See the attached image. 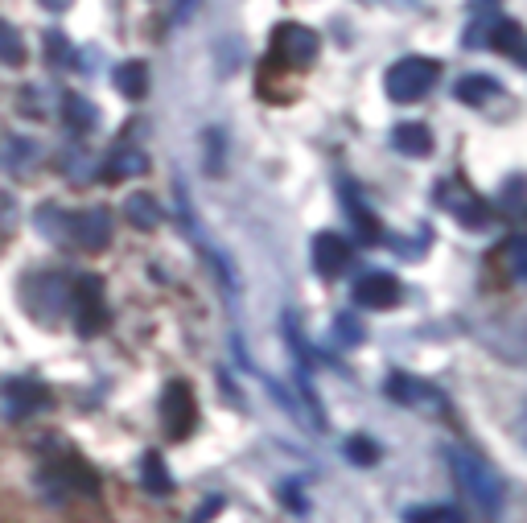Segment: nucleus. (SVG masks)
<instances>
[{
    "instance_id": "a878e982",
    "label": "nucleus",
    "mask_w": 527,
    "mask_h": 523,
    "mask_svg": "<svg viewBox=\"0 0 527 523\" xmlns=\"http://www.w3.org/2000/svg\"><path fill=\"white\" fill-rule=\"evenodd\" d=\"M404 519H408V523H458L453 507H412Z\"/></svg>"
},
{
    "instance_id": "cd10ccee",
    "label": "nucleus",
    "mask_w": 527,
    "mask_h": 523,
    "mask_svg": "<svg viewBox=\"0 0 527 523\" xmlns=\"http://www.w3.org/2000/svg\"><path fill=\"white\" fill-rule=\"evenodd\" d=\"M507 256H511V276H523L527 272V243H523V235L507 239Z\"/></svg>"
},
{
    "instance_id": "393cba45",
    "label": "nucleus",
    "mask_w": 527,
    "mask_h": 523,
    "mask_svg": "<svg viewBox=\"0 0 527 523\" xmlns=\"http://www.w3.org/2000/svg\"><path fill=\"white\" fill-rule=\"evenodd\" d=\"M346 458L355 462V466H375L379 462V445L371 437H350L346 441Z\"/></svg>"
},
{
    "instance_id": "9b49d317",
    "label": "nucleus",
    "mask_w": 527,
    "mask_h": 523,
    "mask_svg": "<svg viewBox=\"0 0 527 523\" xmlns=\"http://www.w3.org/2000/svg\"><path fill=\"white\" fill-rule=\"evenodd\" d=\"M388 396L396 400V404H408V408H441V392L433 388V383H425V379H412V375H404V371H396V375H388Z\"/></svg>"
},
{
    "instance_id": "4be33fe9",
    "label": "nucleus",
    "mask_w": 527,
    "mask_h": 523,
    "mask_svg": "<svg viewBox=\"0 0 527 523\" xmlns=\"http://www.w3.org/2000/svg\"><path fill=\"white\" fill-rule=\"evenodd\" d=\"M342 194H346V211H350V219H355V227H359V235L367 239V243H379V223L371 219V211L359 202V194H355V186L350 182H342Z\"/></svg>"
},
{
    "instance_id": "f03ea898",
    "label": "nucleus",
    "mask_w": 527,
    "mask_h": 523,
    "mask_svg": "<svg viewBox=\"0 0 527 523\" xmlns=\"http://www.w3.org/2000/svg\"><path fill=\"white\" fill-rule=\"evenodd\" d=\"M50 223H58V231L75 243L83 252H103L112 243V215L103 206H91V211H75V215H58V211H46ZM50 231V235H58Z\"/></svg>"
},
{
    "instance_id": "2eb2a0df",
    "label": "nucleus",
    "mask_w": 527,
    "mask_h": 523,
    "mask_svg": "<svg viewBox=\"0 0 527 523\" xmlns=\"http://www.w3.org/2000/svg\"><path fill=\"white\" fill-rule=\"evenodd\" d=\"M392 145H396L404 157H429V153H433V132H429L425 124H396Z\"/></svg>"
},
{
    "instance_id": "7c9ffc66",
    "label": "nucleus",
    "mask_w": 527,
    "mask_h": 523,
    "mask_svg": "<svg viewBox=\"0 0 527 523\" xmlns=\"http://www.w3.org/2000/svg\"><path fill=\"white\" fill-rule=\"evenodd\" d=\"M42 5H46L50 13H66L70 5H75V0H42Z\"/></svg>"
},
{
    "instance_id": "20e7f679",
    "label": "nucleus",
    "mask_w": 527,
    "mask_h": 523,
    "mask_svg": "<svg viewBox=\"0 0 527 523\" xmlns=\"http://www.w3.org/2000/svg\"><path fill=\"white\" fill-rule=\"evenodd\" d=\"M21 297H25V313H29V318H38L46 326H54L62 313L70 309V289H66L62 276H54V272H33V276H25Z\"/></svg>"
},
{
    "instance_id": "f257e3e1",
    "label": "nucleus",
    "mask_w": 527,
    "mask_h": 523,
    "mask_svg": "<svg viewBox=\"0 0 527 523\" xmlns=\"http://www.w3.org/2000/svg\"><path fill=\"white\" fill-rule=\"evenodd\" d=\"M453 478H458V486L474 499V507L482 515H495L499 511L503 482H499V474L490 470L482 458H474V453H453Z\"/></svg>"
},
{
    "instance_id": "ddd939ff",
    "label": "nucleus",
    "mask_w": 527,
    "mask_h": 523,
    "mask_svg": "<svg viewBox=\"0 0 527 523\" xmlns=\"http://www.w3.org/2000/svg\"><path fill=\"white\" fill-rule=\"evenodd\" d=\"M145 169H149V157L140 149H116L108 161H103L99 178L103 182H124V178H136V173H145Z\"/></svg>"
},
{
    "instance_id": "b1692460",
    "label": "nucleus",
    "mask_w": 527,
    "mask_h": 523,
    "mask_svg": "<svg viewBox=\"0 0 527 523\" xmlns=\"http://www.w3.org/2000/svg\"><path fill=\"white\" fill-rule=\"evenodd\" d=\"M46 62L54 66V71H66V66H75V50H70V42L62 38L58 29H46Z\"/></svg>"
},
{
    "instance_id": "4468645a",
    "label": "nucleus",
    "mask_w": 527,
    "mask_h": 523,
    "mask_svg": "<svg viewBox=\"0 0 527 523\" xmlns=\"http://www.w3.org/2000/svg\"><path fill=\"white\" fill-rule=\"evenodd\" d=\"M33 161H38V145L33 141H21V136H5V141H0V165H5L13 178H25Z\"/></svg>"
},
{
    "instance_id": "aec40b11",
    "label": "nucleus",
    "mask_w": 527,
    "mask_h": 523,
    "mask_svg": "<svg viewBox=\"0 0 527 523\" xmlns=\"http://www.w3.org/2000/svg\"><path fill=\"white\" fill-rule=\"evenodd\" d=\"M499 95H503V87H499L495 79H486V75H466V79L458 83V99L470 103V108H482V103L499 99Z\"/></svg>"
},
{
    "instance_id": "412c9836",
    "label": "nucleus",
    "mask_w": 527,
    "mask_h": 523,
    "mask_svg": "<svg viewBox=\"0 0 527 523\" xmlns=\"http://www.w3.org/2000/svg\"><path fill=\"white\" fill-rule=\"evenodd\" d=\"M124 211H128L132 227H140V231H153V227L161 223V206H157V198H153V194H132Z\"/></svg>"
},
{
    "instance_id": "6e6552de",
    "label": "nucleus",
    "mask_w": 527,
    "mask_h": 523,
    "mask_svg": "<svg viewBox=\"0 0 527 523\" xmlns=\"http://www.w3.org/2000/svg\"><path fill=\"white\" fill-rule=\"evenodd\" d=\"M400 281L392 272H363L359 281H355V301L363 309H392L400 301Z\"/></svg>"
},
{
    "instance_id": "1a4fd4ad",
    "label": "nucleus",
    "mask_w": 527,
    "mask_h": 523,
    "mask_svg": "<svg viewBox=\"0 0 527 523\" xmlns=\"http://www.w3.org/2000/svg\"><path fill=\"white\" fill-rule=\"evenodd\" d=\"M313 268H318V276H326V281L342 276L350 268V243L334 231L313 235Z\"/></svg>"
},
{
    "instance_id": "5701e85b",
    "label": "nucleus",
    "mask_w": 527,
    "mask_h": 523,
    "mask_svg": "<svg viewBox=\"0 0 527 523\" xmlns=\"http://www.w3.org/2000/svg\"><path fill=\"white\" fill-rule=\"evenodd\" d=\"M0 62H5V66H21L25 62V42H21V33L9 21H0Z\"/></svg>"
},
{
    "instance_id": "f3484780",
    "label": "nucleus",
    "mask_w": 527,
    "mask_h": 523,
    "mask_svg": "<svg viewBox=\"0 0 527 523\" xmlns=\"http://www.w3.org/2000/svg\"><path fill=\"white\" fill-rule=\"evenodd\" d=\"M441 202H445L449 211L458 215V219H462L466 227H486V223H490V211L482 206V198H474V194H470L466 186L458 190V198H445V194H441Z\"/></svg>"
},
{
    "instance_id": "7ed1b4c3",
    "label": "nucleus",
    "mask_w": 527,
    "mask_h": 523,
    "mask_svg": "<svg viewBox=\"0 0 527 523\" xmlns=\"http://www.w3.org/2000/svg\"><path fill=\"white\" fill-rule=\"evenodd\" d=\"M441 79V62L433 58H400L388 75H383V87L396 103H416L425 99Z\"/></svg>"
},
{
    "instance_id": "423d86ee",
    "label": "nucleus",
    "mask_w": 527,
    "mask_h": 523,
    "mask_svg": "<svg viewBox=\"0 0 527 523\" xmlns=\"http://www.w3.org/2000/svg\"><path fill=\"white\" fill-rule=\"evenodd\" d=\"M161 416H165V429H169L173 441L190 437V429H194V421H198V408H194V396H190V388H186L182 379L165 388V396H161Z\"/></svg>"
},
{
    "instance_id": "a211bd4d",
    "label": "nucleus",
    "mask_w": 527,
    "mask_h": 523,
    "mask_svg": "<svg viewBox=\"0 0 527 523\" xmlns=\"http://www.w3.org/2000/svg\"><path fill=\"white\" fill-rule=\"evenodd\" d=\"M116 91L124 99H145V91H149V66L145 62H124V66H116Z\"/></svg>"
},
{
    "instance_id": "6ab92c4d",
    "label": "nucleus",
    "mask_w": 527,
    "mask_h": 523,
    "mask_svg": "<svg viewBox=\"0 0 527 523\" xmlns=\"http://www.w3.org/2000/svg\"><path fill=\"white\" fill-rule=\"evenodd\" d=\"M140 482H145V491L149 495H169L173 491V478H169V470H165V462H161V453H145V462H140Z\"/></svg>"
},
{
    "instance_id": "9d476101",
    "label": "nucleus",
    "mask_w": 527,
    "mask_h": 523,
    "mask_svg": "<svg viewBox=\"0 0 527 523\" xmlns=\"http://www.w3.org/2000/svg\"><path fill=\"white\" fill-rule=\"evenodd\" d=\"M276 50L289 66H309L318 58V38L305 25H280L276 29Z\"/></svg>"
},
{
    "instance_id": "39448f33",
    "label": "nucleus",
    "mask_w": 527,
    "mask_h": 523,
    "mask_svg": "<svg viewBox=\"0 0 527 523\" xmlns=\"http://www.w3.org/2000/svg\"><path fill=\"white\" fill-rule=\"evenodd\" d=\"M70 313H75V322H79V334H87V338L99 334V326L108 322L99 276H79V281L70 285Z\"/></svg>"
},
{
    "instance_id": "f8f14e48",
    "label": "nucleus",
    "mask_w": 527,
    "mask_h": 523,
    "mask_svg": "<svg viewBox=\"0 0 527 523\" xmlns=\"http://www.w3.org/2000/svg\"><path fill=\"white\" fill-rule=\"evenodd\" d=\"M486 33H490V38H482V46L499 50V54H507V58H515V62H523V58H527L519 21H511V17H503V21H490V25H486Z\"/></svg>"
},
{
    "instance_id": "c85d7f7f",
    "label": "nucleus",
    "mask_w": 527,
    "mask_h": 523,
    "mask_svg": "<svg viewBox=\"0 0 527 523\" xmlns=\"http://www.w3.org/2000/svg\"><path fill=\"white\" fill-rule=\"evenodd\" d=\"M363 334H359V326H355V318H346V313H342V318H338V342H346V346H355Z\"/></svg>"
},
{
    "instance_id": "dca6fc26",
    "label": "nucleus",
    "mask_w": 527,
    "mask_h": 523,
    "mask_svg": "<svg viewBox=\"0 0 527 523\" xmlns=\"http://www.w3.org/2000/svg\"><path fill=\"white\" fill-rule=\"evenodd\" d=\"M62 120H66V128L75 132V136H87V132L99 124V112L91 108V99H83V95H66V99H62Z\"/></svg>"
},
{
    "instance_id": "bb28decb",
    "label": "nucleus",
    "mask_w": 527,
    "mask_h": 523,
    "mask_svg": "<svg viewBox=\"0 0 527 523\" xmlns=\"http://www.w3.org/2000/svg\"><path fill=\"white\" fill-rule=\"evenodd\" d=\"M206 173H223V132L219 128H210L206 132Z\"/></svg>"
},
{
    "instance_id": "c756f323",
    "label": "nucleus",
    "mask_w": 527,
    "mask_h": 523,
    "mask_svg": "<svg viewBox=\"0 0 527 523\" xmlns=\"http://www.w3.org/2000/svg\"><path fill=\"white\" fill-rule=\"evenodd\" d=\"M519 190H523V182L511 178V182H507V194H503V211H507V215H519Z\"/></svg>"
},
{
    "instance_id": "0eeeda50",
    "label": "nucleus",
    "mask_w": 527,
    "mask_h": 523,
    "mask_svg": "<svg viewBox=\"0 0 527 523\" xmlns=\"http://www.w3.org/2000/svg\"><path fill=\"white\" fill-rule=\"evenodd\" d=\"M0 404H5V412L13 416V421H25V416L42 412L50 404V392L33 379H9L5 388H0Z\"/></svg>"
}]
</instances>
